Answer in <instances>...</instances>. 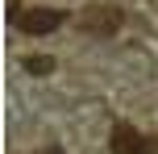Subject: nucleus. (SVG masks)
Instances as JSON below:
<instances>
[{"label": "nucleus", "instance_id": "2", "mask_svg": "<svg viewBox=\"0 0 158 154\" xmlns=\"http://www.w3.org/2000/svg\"><path fill=\"white\" fill-rule=\"evenodd\" d=\"M108 154H154V142L146 133H137L129 121H117L108 133Z\"/></svg>", "mask_w": 158, "mask_h": 154}, {"label": "nucleus", "instance_id": "5", "mask_svg": "<svg viewBox=\"0 0 158 154\" xmlns=\"http://www.w3.org/2000/svg\"><path fill=\"white\" fill-rule=\"evenodd\" d=\"M21 13V0H8V17H17Z\"/></svg>", "mask_w": 158, "mask_h": 154}, {"label": "nucleus", "instance_id": "3", "mask_svg": "<svg viewBox=\"0 0 158 154\" xmlns=\"http://www.w3.org/2000/svg\"><path fill=\"white\" fill-rule=\"evenodd\" d=\"M21 33H54L58 25H67V13L63 8H25V13L13 17Z\"/></svg>", "mask_w": 158, "mask_h": 154}, {"label": "nucleus", "instance_id": "1", "mask_svg": "<svg viewBox=\"0 0 158 154\" xmlns=\"http://www.w3.org/2000/svg\"><path fill=\"white\" fill-rule=\"evenodd\" d=\"M121 8H112V4H96V8H83L79 13V29L83 33H92V38H112V33L121 29Z\"/></svg>", "mask_w": 158, "mask_h": 154}, {"label": "nucleus", "instance_id": "6", "mask_svg": "<svg viewBox=\"0 0 158 154\" xmlns=\"http://www.w3.org/2000/svg\"><path fill=\"white\" fill-rule=\"evenodd\" d=\"M38 154H63V150H58V146H50V150H38Z\"/></svg>", "mask_w": 158, "mask_h": 154}, {"label": "nucleus", "instance_id": "4", "mask_svg": "<svg viewBox=\"0 0 158 154\" xmlns=\"http://www.w3.org/2000/svg\"><path fill=\"white\" fill-rule=\"evenodd\" d=\"M25 71H29V75H50V71H54V58H46V54H29V58H25Z\"/></svg>", "mask_w": 158, "mask_h": 154}]
</instances>
